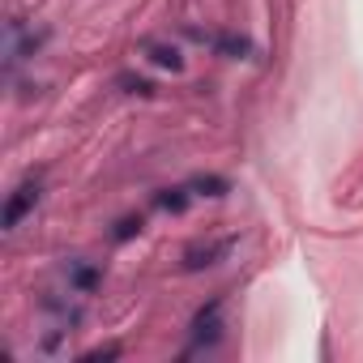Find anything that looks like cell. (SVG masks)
<instances>
[{"instance_id": "cell-1", "label": "cell", "mask_w": 363, "mask_h": 363, "mask_svg": "<svg viewBox=\"0 0 363 363\" xmlns=\"http://www.w3.org/2000/svg\"><path fill=\"white\" fill-rule=\"evenodd\" d=\"M35 201H39V184H35V179H26L22 189H13V197H9V206H5V218H0V227L13 231V227L35 210Z\"/></svg>"}, {"instance_id": "cell-2", "label": "cell", "mask_w": 363, "mask_h": 363, "mask_svg": "<svg viewBox=\"0 0 363 363\" xmlns=\"http://www.w3.org/2000/svg\"><path fill=\"white\" fill-rule=\"evenodd\" d=\"M231 248H235V240H231V235H227V240L197 244V248H189V252H184V269H206V265H218Z\"/></svg>"}, {"instance_id": "cell-3", "label": "cell", "mask_w": 363, "mask_h": 363, "mask_svg": "<svg viewBox=\"0 0 363 363\" xmlns=\"http://www.w3.org/2000/svg\"><path fill=\"white\" fill-rule=\"evenodd\" d=\"M145 52H150V60L158 65V69H171V73H179V69H184V56H179L171 43H158V39H145L141 43Z\"/></svg>"}, {"instance_id": "cell-4", "label": "cell", "mask_w": 363, "mask_h": 363, "mask_svg": "<svg viewBox=\"0 0 363 363\" xmlns=\"http://www.w3.org/2000/svg\"><path fill=\"white\" fill-rule=\"evenodd\" d=\"M210 43H214L223 56H231V60H252V56H257V48H252L248 39H240V35H214Z\"/></svg>"}, {"instance_id": "cell-5", "label": "cell", "mask_w": 363, "mask_h": 363, "mask_svg": "<svg viewBox=\"0 0 363 363\" xmlns=\"http://www.w3.org/2000/svg\"><path fill=\"white\" fill-rule=\"evenodd\" d=\"M218 312H223V303L214 299V303H210V308H206V312L193 320V333H197V342H214V337H218Z\"/></svg>"}, {"instance_id": "cell-6", "label": "cell", "mask_w": 363, "mask_h": 363, "mask_svg": "<svg viewBox=\"0 0 363 363\" xmlns=\"http://www.w3.org/2000/svg\"><path fill=\"white\" fill-rule=\"evenodd\" d=\"M189 189H193V193H201V197H227V193H231V184H227L223 175H197Z\"/></svg>"}, {"instance_id": "cell-7", "label": "cell", "mask_w": 363, "mask_h": 363, "mask_svg": "<svg viewBox=\"0 0 363 363\" xmlns=\"http://www.w3.org/2000/svg\"><path fill=\"white\" fill-rule=\"evenodd\" d=\"M154 201H158V210H171V214H179V210L189 206V189H167V193H158Z\"/></svg>"}, {"instance_id": "cell-8", "label": "cell", "mask_w": 363, "mask_h": 363, "mask_svg": "<svg viewBox=\"0 0 363 363\" xmlns=\"http://www.w3.org/2000/svg\"><path fill=\"white\" fill-rule=\"evenodd\" d=\"M120 86H124V90H128V94H141V99H150V94H154V86H150V82H145V77H128V73H124V77H120Z\"/></svg>"}, {"instance_id": "cell-9", "label": "cell", "mask_w": 363, "mask_h": 363, "mask_svg": "<svg viewBox=\"0 0 363 363\" xmlns=\"http://www.w3.org/2000/svg\"><path fill=\"white\" fill-rule=\"evenodd\" d=\"M137 231H141V218H124V223H120V231H116V240H133Z\"/></svg>"}]
</instances>
